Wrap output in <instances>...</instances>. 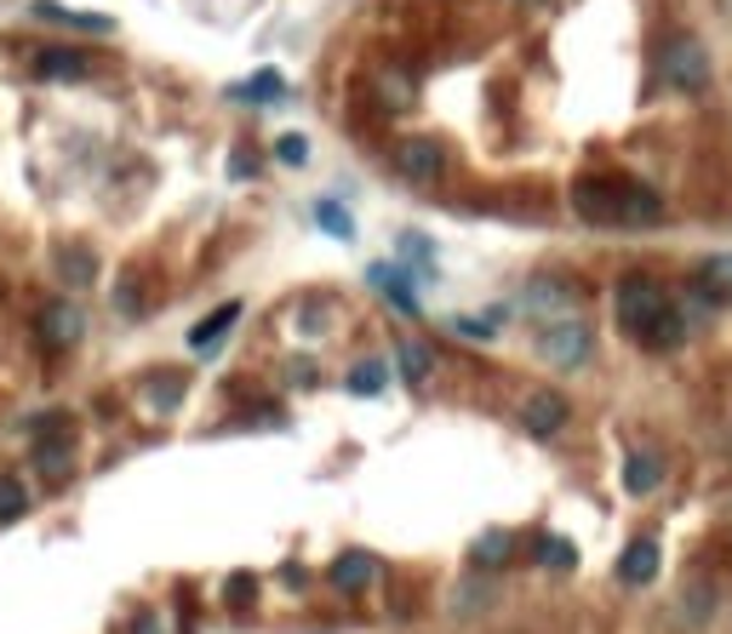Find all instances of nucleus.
<instances>
[{"mask_svg":"<svg viewBox=\"0 0 732 634\" xmlns=\"http://www.w3.org/2000/svg\"><path fill=\"white\" fill-rule=\"evenodd\" d=\"M589 349H595V338H589V326H584V320H550V326H544V338H538V355H544L550 366H561V372L584 366Z\"/></svg>","mask_w":732,"mask_h":634,"instance_id":"20e7f679","label":"nucleus"},{"mask_svg":"<svg viewBox=\"0 0 732 634\" xmlns=\"http://www.w3.org/2000/svg\"><path fill=\"white\" fill-rule=\"evenodd\" d=\"M458 331H463V338H475V344L492 338V326H487V320H458Z\"/></svg>","mask_w":732,"mask_h":634,"instance_id":"c85d7f7f","label":"nucleus"},{"mask_svg":"<svg viewBox=\"0 0 732 634\" xmlns=\"http://www.w3.org/2000/svg\"><path fill=\"white\" fill-rule=\"evenodd\" d=\"M326 578H332V589H344V594H360L366 583H373V578H378V560L355 549V554H344L338 566H332V572H326Z\"/></svg>","mask_w":732,"mask_h":634,"instance_id":"2eb2a0df","label":"nucleus"},{"mask_svg":"<svg viewBox=\"0 0 732 634\" xmlns=\"http://www.w3.org/2000/svg\"><path fill=\"white\" fill-rule=\"evenodd\" d=\"M275 160H281V166H304V160H310V144L297 138V131H286V138H275Z\"/></svg>","mask_w":732,"mask_h":634,"instance_id":"393cba45","label":"nucleus"},{"mask_svg":"<svg viewBox=\"0 0 732 634\" xmlns=\"http://www.w3.org/2000/svg\"><path fill=\"white\" fill-rule=\"evenodd\" d=\"M652 578H658V543H652V538H636V543L618 554V583L641 589V583H652Z\"/></svg>","mask_w":732,"mask_h":634,"instance_id":"6e6552de","label":"nucleus"},{"mask_svg":"<svg viewBox=\"0 0 732 634\" xmlns=\"http://www.w3.org/2000/svg\"><path fill=\"white\" fill-rule=\"evenodd\" d=\"M236 97H247V104H275V97H286V81H281L275 70H263V75L241 81V86H236Z\"/></svg>","mask_w":732,"mask_h":634,"instance_id":"a211bd4d","label":"nucleus"},{"mask_svg":"<svg viewBox=\"0 0 732 634\" xmlns=\"http://www.w3.org/2000/svg\"><path fill=\"white\" fill-rule=\"evenodd\" d=\"M35 75H41V81H86L92 63H86L75 46H46V52L35 57Z\"/></svg>","mask_w":732,"mask_h":634,"instance_id":"9b49d317","label":"nucleus"},{"mask_svg":"<svg viewBox=\"0 0 732 634\" xmlns=\"http://www.w3.org/2000/svg\"><path fill=\"white\" fill-rule=\"evenodd\" d=\"M366 281H373V286H384V297H389V304L401 309V315H412V320H418V309H423V304H418V292H412V281H407V275H395L389 263H373V270H366Z\"/></svg>","mask_w":732,"mask_h":634,"instance_id":"4468645a","label":"nucleus"},{"mask_svg":"<svg viewBox=\"0 0 732 634\" xmlns=\"http://www.w3.org/2000/svg\"><path fill=\"white\" fill-rule=\"evenodd\" d=\"M538 560L550 566V572H573V566H578V549H573L567 538H544V543H538Z\"/></svg>","mask_w":732,"mask_h":634,"instance_id":"5701e85b","label":"nucleus"},{"mask_svg":"<svg viewBox=\"0 0 732 634\" xmlns=\"http://www.w3.org/2000/svg\"><path fill=\"white\" fill-rule=\"evenodd\" d=\"M510 549H515V538H510V531H487V538H475V549H470L475 572H498V566L510 560Z\"/></svg>","mask_w":732,"mask_h":634,"instance_id":"dca6fc26","label":"nucleus"},{"mask_svg":"<svg viewBox=\"0 0 732 634\" xmlns=\"http://www.w3.org/2000/svg\"><path fill=\"white\" fill-rule=\"evenodd\" d=\"M521 429H526V435H538V441L561 435V429H567V400H561L555 389H532L521 400Z\"/></svg>","mask_w":732,"mask_h":634,"instance_id":"423d86ee","label":"nucleus"},{"mask_svg":"<svg viewBox=\"0 0 732 634\" xmlns=\"http://www.w3.org/2000/svg\"><path fill=\"white\" fill-rule=\"evenodd\" d=\"M487 583H463V589H452V612H475V606H487Z\"/></svg>","mask_w":732,"mask_h":634,"instance_id":"a878e982","label":"nucleus"},{"mask_svg":"<svg viewBox=\"0 0 732 634\" xmlns=\"http://www.w3.org/2000/svg\"><path fill=\"white\" fill-rule=\"evenodd\" d=\"M29 12H35V18H46V23L86 29V35H115V18H109V12H70V7H57V0H35Z\"/></svg>","mask_w":732,"mask_h":634,"instance_id":"9d476101","label":"nucleus"},{"mask_svg":"<svg viewBox=\"0 0 732 634\" xmlns=\"http://www.w3.org/2000/svg\"><path fill=\"white\" fill-rule=\"evenodd\" d=\"M35 463H41L46 475H63V469H70V429H52V441L35 446Z\"/></svg>","mask_w":732,"mask_h":634,"instance_id":"6ab92c4d","label":"nucleus"},{"mask_svg":"<svg viewBox=\"0 0 732 634\" xmlns=\"http://www.w3.org/2000/svg\"><path fill=\"white\" fill-rule=\"evenodd\" d=\"M229 594H236V606H252V594H258V583L241 572V578H229Z\"/></svg>","mask_w":732,"mask_h":634,"instance_id":"cd10ccee","label":"nucleus"},{"mask_svg":"<svg viewBox=\"0 0 732 634\" xmlns=\"http://www.w3.org/2000/svg\"><path fill=\"white\" fill-rule=\"evenodd\" d=\"M401 372H407V383H423L429 372H436V360H429V349H423L418 338L401 344Z\"/></svg>","mask_w":732,"mask_h":634,"instance_id":"412c9836","label":"nucleus"},{"mask_svg":"<svg viewBox=\"0 0 732 634\" xmlns=\"http://www.w3.org/2000/svg\"><path fill=\"white\" fill-rule=\"evenodd\" d=\"M236 320H241V304L229 297V304H218L207 320H195V331H189V349H195V355H212V349L223 344V331L236 326Z\"/></svg>","mask_w":732,"mask_h":634,"instance_id":"1a4fd4ad","label":"nucleus"},{"mask_svg":"<svg viewBox=\"0 0 732 634\" xmlns=\"http://www.w3.org/2000/svg\"><path fill=\"white\" fill-rule=\"evenodd\" d=\"M395 172H401L412 189H429L447 172V155H441V144H429V138H407L401 149H395Z\"/></svg>","mask_w":732,"mask_h":634,"instance_id":"39448f33","label":"nucleus"},{"mask_svg":"<svg viewBox=\"0 0 732 634\" xmlns=\"http://www.w3.org/2000/svg\"><path fill=\"white\" fill-rule=\"evenodd\" d=\"M573 212L584 223H602V229H652V223H663V200L636 178L602 172V178L573 183Z\"/></svg>","mask_w":732,"mask_h":634,"instance_id":"f257e3e1","label":"nucleus"},{"mask_svg":"<svg viewBox=\"0 0 732 634\" xmlns=\"http://www.w3.org/2000/svg\"><path fill=\"white\" fill-rule=\"evenodd\" d=\"M81 331H86V315L75 304H63V297H57V304L41 309V344L46 349H75Z\"/></svg>","mask_w":732,"mask_h":634,"instance_id":"0eeeda50","label":"nucleus"},{"mask_svg":"<svg viewBox=\"0 0 732 634\" xmlns=\"http://www.w3.org/2000/svg\"><path fill=\"white\" fill-rule=\"evenodd\" d=\"M23 509H29V492H23V480L0 475V520H18Z\"/></svg>","mask_w":732,"mask_h":634,"instance_id":"b1692460","label":"nucleus"},{"mask_svg":"<svg viewBox=\"0 0 732 634\" xmlns=\"http://www.w3.org/2000/svg\"><path fill=\"white\" fill-rule=\"evenodd\" d=\"M704 281H710L721 297H732V257H710V263H704Z\"/></svg>","mask_w":732,"mask_h":634,"instance_id":"bb28decb","label":"nucleus"},{"mask_svg":"<svg viewBox=\"0 0 732 634\" xmlns=\"http://www.w3.org/2000/svg\"><path fill=\"white\" fill-rule=\"evenodd\" d=\"M663 309H670V292H663L652 275H624L618 292H613V315H618V326H624L636 344L652 331V320H658Z\"/></svg>","mask_w":732,"mask_h":634,"instance_id":"f03ea898","label":"nucleus"},{"mask_svg":"<svg viewBox=\"0 0 732 634\" xmlns=\"http://www.w3.org/2000/svg\"><path fill=\"white\" fill-rule=\"evenodd\" d=\"M52 270H57L63 286H92L97 281V257H92V246H57Z\"/></svg>","mask_w":732,"mask_h":634,"instance_id":"ddd939ff","label":"nucleus"},{"mask_svg":"<svg viewBox=\"0 0 732 634\" xmlns=\"http://www.w3.org/2000/svg\"><path fill=\"white\" fill-rule=\"evenodd\" d=\"M658 75L670 92H704L710 86V46L698 35H670L658 46Z\"/></svg>","mask_w":732,"mask_h":634,"instance_id":"7ed1b4c3","label":"nucleus"},{"mask_svg":"<svg viewBox=\"0 0 732 634\" xmlns=\"http://www.w3.org/2000/svg\"><path fill=\"white\" fill-rule=\"evenodd\" d=\"M658 480H663V457L658 452H629L624 457V492L629 497H652Z\"/></svg>","mask_w":732,"mask_h":634,"instance_id":"f8f14e48","label":"nucleus"},{"mask_svg":"<svg viewBox=\"0 0 732 634\" xmlns=\"http://www.w3.org/2000/svg\"><path fill=\"white\" fill-rule=\"evenodd\" d=\"M573 304V292L561 286V281H532L526 286V309L532 315H555V309H567Z\"/></svg>","mask_w":732,"mask_h":634,"instance_id":"f3484780","label":"nucleus"},{"mask_svg":"<svg viewBox=\"0 0 732 634\" xmlns=\"http://www.w3.org/2000/svg\"><path fill=\"white\" fill-rule=\"evenodd\" d=\"M315 223L326 229L332 241H349L355 235V223H349V212L338 207V200H315Z\"/></svg>","mask_w":732,"mask_h":634,"instance_id":"aec40b11","label":"nucleus"},{"mask_svg":"<svg viewBox=\"0 0 732 634\" xmlns=\"http://www.w3.org/2000/svg\"><path fill=\"white\" fill-rule=\"evenodd\" d=\"M384 378H389V366H384V360H360L355 372H349V394H378Z\"/></svg>","mask_w":732,"mask_h":634,"instance_id":"4be33fe9","label":"nucleus"}]
</instances>
